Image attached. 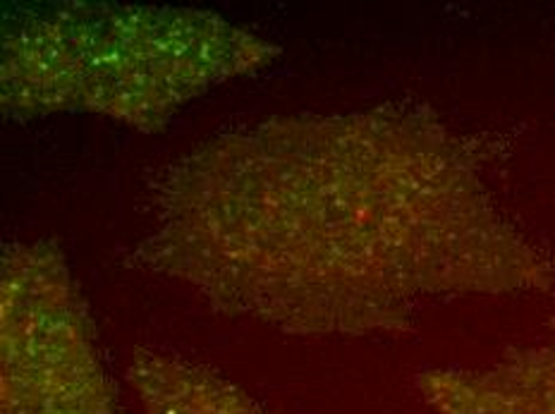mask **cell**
Masks as SVG:
<instances>
[{"label":"cell","mask_w":555,"mask_h":414,"mask_svg":"<svg viewBox=\"0 0 555 414\" xmlns=\"http://www.w3.org/2000/svg\"><path fill=\"white\" fill-rule=\"evenodd\" d=\"M146 214L139 267L293 333L398 331L436 297L555 285L469 142L414 108L218 134L160 172Z\"/></svg>","instance_id":"6da1fadb"},{"label":"cell","mask_w":555,"mask_h":414,"mask_svg":"<svg viewBox=\"0 0 555 414\" xmlns=\"http://www.w3.org/2000/svg\"><path fill=\"white\" fill-rule=\"evenodd\" d=\"M275 46L199 10L63 3L3 31V106L91 111L142 130L202 91L273 61Z\"/></svg>","instance_id":"7a4b0ae2"},{"label":"cell","mask_w":555,"mask_h":414,"mask_svg":"<svg viewBox=\"0 0 555 414\" xmlns=\"http://www.w3.org/2000/svg\"><path fill=\"white\" fill-rule=\"evenodd\" d=\"M0 414H115V398L63 255L15 245L0 293Z\"/></svg>","instance_id":"3957f363"},{"label":"cell","mask_w":555,"mask_h":414,"mask_svg":"<svg viewBox=\"0 0 555 414\" xmlns=\"http://www.w3.org/2000/svg\"><path fill=\"white\" fill-rule=\"evenodd\" d=\"M416 388L438 414H555V338L486 370L422 372Z\"/></svg>","instance_id":"277c9868"},{"label":"cell","mask_w":555,"mask_h":414,"mask_svg":"<svg viewBox=\"0 0 555 414\" xmlns=\"http://www.w3.org/2000/svg\"><path fill=\"white\" fill-rule=\"evenodd\" d=\"M130 381L144 414H271L223 376L170 352L137 350Z\"/></svg>","instance_id":"5b68a950"}]
</instances>
